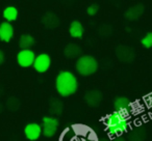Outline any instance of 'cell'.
<instances>
[{"label":"cell","instance_id":"6da1fadb","mask_svg":"<svg viewBox=\"0 0 152 141\" xmlns=\"http://www.w3.org/2000/svg\"><path fill=\"white\" fill-rule=\"evenodd\" d=\"M129 114L120 111L113 112L104 118L106 131L110 136H119L122 133L126 132L129 128Z\"/></svg>","mask_w":152,"mask_h":141},{"label":"cell","instance_id":"7a4b0ae2","mask_svg":"<svg viewBox=\"0 0 152 141\" xmlns=\"http://www.w3.org/2000/svg\"><path fill=\"white\" fill-rule=\"evenodd\" d=\"M55 88L61 97H70L74 95L78 88V81L72 72L61 71L55 79Z\"/></svg>","mask_w":152,"mask_h":141},{"label":"cell","instance_id":"3957f363","mask_svg":"<svg viewBox=\"0 0 152 141\" xmlns=\"http://www.w3.org/2000/svg\"><path fill=\"white\" fill-rule=\"evenodd\" d=\"M75 69L81 76H91L98 69V61L91 55H81L76 61Z\"/></svg>","mask_w":152,"mask_h":141},{"label":"cell","instance_id":"277c9868","mask_svg":"<svg viewBox=\"0 0 152 141\" xmlns=\"http://www.w3.org/2000/svg\"><path fill=\"white\" fill-rule=\"evenodd\" d=\"M42 121V134L47 138L54 136L59 126L58 119L54 116H44Z\"/></svg>","mask_w":152,"mask_h":141},{"label":"cell","instance_id":"5b68a950","mask_svg":"<svg viewBox=\"0 0 152 141\" xmlns=\"http://www.w3.org/2000/svg\"><path fill=\"white\" fill-rule=\"evenodd\" d=\"M116 56L121 62L124 63H131L135 58V52L133 48L126 45H120L115 50Z\"/></svg>","mask_w":152,"mask_h":141},{"label":"cell","instance_id":"8992f818","mask_svg":"<svg viewBox=\"0 0 152 141\" xmlns=\"http://www.w3.org/2000/svg\"><path fill=\"white\" fill-rule=\"evenodd\" d=\"M36 54L31 49H21L17 54V62L21 67H29L34 64Z\"/></svg>","mask_w":152,"mask_h":141},{"label":"cell","instance_id":"52a82bcc","mask_svg":"<svg viewBox=\"0 0 152 141\" xmlns=\"http://www.w3.org/2000/svg\"><path fill=\"white\" fill-rule=\"evenodd\" d=\"M51 65V58L47 53H41V54L37 55L34 61V69L40 74H44L49 69Z\"/></svg>","mask_w":152,"mask_h":141},{"label":"cell","instance_id":"ba28073f","mask_svg":"<svg viewBox=\"0 0 152 141\" xmlns=\"http://www.w3.org/2000/svg\"><path fill=\"white\" fill-rule=\"evenodd\" d=\"M24 135L30 141H36L42 135V126L37 122L27 124L24 128Z\"/></svg>","mask_w":152,"mask_h":141},{"label":"cell","instance_id":"9c48e42d","mask_svg":"<svg viewBox=\"0 0 152 141\" xmlns=\"http://www.w3.org/2000/svg\"><path fill=\"white\" fill-rule=\"evenodd\" d=\"M102 100H103V95H102L101 91L97 90V89L89 90L85 95V102L90 107H93V108L99 107Z\"/></svg>","mask_w":152,"mask_h":141},{"label":"cell","instance_id":"30bf717a","mask_svg":"<svg viewBox=\"0 0 152 141\" xmlns=\"http://www.w3.org/2000/svg\"><path fill=\"white\" fill-rule=\"evenodd\" d=\"M15 29L11 22H2L0 23V40L3 43H10L14 38Z\"/></svg>","mask_w":152,"mask_h":141},{"label":"cell","instance_id":"8fae6325","mask_svg":"<svg viewBox=\"0 0 152 141\" xmlns=\"http://www.w3.org/2000/svg\"><path fill=\"white\" fill-rule=\"evenodd\" d=\"M114 107L116 111H120L123 113L129 114L133 108V105L127 98L125 97H118L114 101Z\"/></svg>","mask_w":152,"mask_h":141},{"label":"cell","instance_id":"7c38bea8","mask_svg":"<svg viewBox=\"0 0 152 141\" xmlns=\"http://www.w3.org/2000/svg\"><path fill=\"white\" fill-rule=\"evenodd\" d=\"M145 12V7L141 3H137L130 7L124 14V17L129 21H135L137 20Z\"/></svg>","mask_w":152,"mask_h":141},{"label":"cell","instance_id":"4fadbf2b","mask_svg":"<svg viewBox=\"0 0 152 141\" xmlns=\"http://www.w3.org/2000/svg\"><path fill=\"white\" fill-rule=\"evenodd\" d=\"M83 54V49L80 48V46H78L77 44L74 43H70L64 49V55L66 58L68 59H74L78 58Z\"/></svg>","mask_w":152,"mask_h":141},{"label":"cell","instance_id":"5bb4252c","mask_svg":"<svg viewBox=\"0 0 152 141\" xmlns=\"http://www.w3.org/2000/svg\"><path fill=\"white\" fill-rule=\"evenodd\" d=\"M59 18L53 13H46L42 18V24L47 29H55L59 26Z\"/></svg>","mask_w":152,"mask_h":141},{"label":"cell","instance_id":"9a60e30c","mask_svg":"<svg viewBox=\"0 0 152 141\" xmlns=\"http://www.w3.org/2000/svg\"><path fill=\"white\" fill-rule=\"evenodd\" d=\"M85 33V28H83L81 22L74 20L72 21V23L70 24L69 27V34L73 38H81Z\"/></svg>","mask_w":152,"mask_h":141},{"label":"cell","instance_id":"2e32d148","mask_svg":"<svg viewBox=\"0 0 152 141\" xmlns=\"http://www.w3.org/2000/svg\"><path fill=\"white\" fill-rule=\"evenodd\" d=\"M63 102L57 98H51L49 101V112L53 116H61L63 113Z\"/></svg>","mask_w":152,"mask_h":141},{"label":"cell","instance_id":"e0dca14e","mask_svg":"<svg viewBox=\"0 0 152 141\" xmlns=\"http://www.w3.org/2000/svg\"><path fill=\"white\" fill-rule=\"evenodd\" d=\"M147 132L143 127H137L133 129L128 134V141H145Z\"/></svg>","mask_w":152,"mask_h":141},{"label":"cell","instance_id":"ac0fdd59","mask_svg":"<svg viewBox=\"0 0 152 141\" xmlns=\"http://www.w3.org/2000/svg\"><path fill=\"white\" fill-rule=\"evenodd\" d=\"M18 16H19V12H18L17 7L14 5H9L2 12L3 19L7 22H11V23L18 19Z\"/></svg>","mask_w":152,"mask_h":141},{"label":"cell","instance_id":"d6986e66","mask_svg":"<svg viewBox=\"0 0 152 141\" xmlns=\"http://www.w3.org/2000/svg\"><path fill=\"white\" fill-rule=\"evenodd\" d=\"M34 43V38L30 34H22L19 38V47L21 49H30Z\"/></svg>","mask_w":152,"mask_h":141},{"label":"cell","instance_id":"ffe728a7","mask_svg":"<svg viewBox=\"0 0 152 141\" xmlns=\"http://www.w3.org/2000/svg\"><path fill=\"white\" fill-rule=\"evenodd\" d=\"M5 105H7V108L10 110V111L15 112V111H17V110H19L20 106H21V102L19 101V99H18V98L11 97V98H9V99L7 100V103H5Z\"/></svg>","mask_w":152,"mask_h":141},{"label":"cell","instance_id":"44dd1931","mask_svg":"<svg viewBox=\"0 0 152 141\" xmlns=\"http://www.w3.org/2000/svg\"><path fill=\"white\" fill-rule=\"evenodd\" d=\"M141 44L145 49L152 48V31L148 32L145 34V36H143V38L141 40Z\"/></svg>","mask_w":152,"mask_h":141},{"label":"cell","instance_id":"7402d4cb","mask_svg":"<svg viewBox=\"0 0 152 141\" xmlns=\"http://www.w3.org/2000/svg\"><path fill=\"white\" fill-rule=\"evenodd\" d=\"M98 11H99V7H98V4H96V3H92L91 5L88 7L87 14L89 16H91V17H93V16L97 15Z\"/></svg>","mask_w":152,"mask_h":141},{"label":"cell","instance_id":"603a6c76","mask_svg":"<svg viewBox=\"0 0 152 141\" xmlns=\"http://www.w3.org/2000/svg\"><path fill=\"white\" fill-rule=\"evenodd\" d=\"M4 59H5L4 53H3L2 50H0V65L3 64V62H4Z\"/></svg>","mask_w":152,"mask_h":141},{"label":"cell","instance_id":"cb8c5ba5","mask_svg":"<svg viewBox=\"0 0 152 141\" xmlns=\"http://www.w3.org/2000/svg\"><path fill=\"white\" fill-rule=\"evenodd\" d=\"M114 141H126V140H125L124 138H122V137H117V138L115 139Z\"/></svg>","mask_w":152,"mask_h":141},{"label":"cell","instance_id":"d4e9b609","mask_svg":"<svg viewBox=\"0 0 152 141\" xmlns=\"http://www.w3.org/2000/svg\"><path fill=\"white\" fill-rule=\"evenodd\" d=\"M3 109H4V108H3L2 103H1V102H0V113H2V112H3Z\"/></svg>","mask_w":152,"mask_h":141},{"label":"cell","instance_id":"484cf974","mask_svg":"<svg viewBox=\"0 0 152 141\" xmlns=\"http://www.w3.org/2000/svg\"><path fill=\"white\" fill-rule=\"evenodd\" d=\"M99 141H110V139H107V138H102V139H100Z\"/></svg>","mask_w":152,"mask_h":141}]
</instances>
